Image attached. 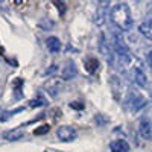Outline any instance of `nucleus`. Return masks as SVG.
Here are the masks:
<instances>
[{
    "mask_svg": "<svg viewBox=\"0 0 152 152\" xmlns=\"http://www.w3.org/2000/svg\"><path fill=\"white\" fill-rule=\"evenodd\" d=\"M110 18H111V23L120 31H131L134 26L129 6L125 2H119L111 8Z\"/></svg>",
    "mask_w": 152,
    "mask_h": 152,
    "instance_id": "1",
    "label": "nucleus"
},
{
    "mask_svg": "<svg viewBox=\"0 0 152 152\" xmlns=\"http://www.w3.org/2000/svg\"><path fill=\"white\" fill-rule=\"evenodd\" d=\"M111 46H113V52L120 58V61H123L125 64L131 61V52H129L128 46H126V43L123 41V38L120 37V34H117V32L113 34V43H111Z\"/></svg>",
    "mask_w": 152,
    "mask_h": 152,
    "instance_id": "2",
    "label": "nucleus"
},
{
    "mask_svg": "<svg viewBox=\"0 0 152 152\" xmlns=\"http://www.w3.org/2000/svg\"><path fill=\"white\" fill-rule=\"evenodd\" d=\"M125 107L132 113H137V111H140L142 108L146 107V99L140 91L131 90L128 93V96H126V99H125Z\"/></svg>",
    "mask_w": 152,
    "mask_h": 152,
    "instance_id": "3",
    "label": "nucleus"
},
{
    "mask_svg": "<svg viewBox=\"0 0 152 152\" xmlns=\"http://www.w3.org/2000/svg\"><path fill=\"white\" fill-rule=\"evenodd\" d=\"M97 46H99V52L104 55V58L107 59V62H108V64H113V62H114L113 46L107 41L105 34H100V35H99V43H97Z\"/></svg>",
    "mask_w": 152,
    "mask_h": 152,
    "instance_id": "4",
    "label": "nucleus"
},
{
    "mask_svg": "<svg viewBox=\"0 0 152 152\" xmlns=\"http://www.w3.org/2000/svg\"><path fill=\"white\" fill-rule=\"evenodd\" d=\"M56 137L59 138L61 142H73L76 138V129L72 128V126L62 125L56 129Z\"/></svg>",
    "mask_w": 152,
    "mask_h": 152,
    "instance_id": "5",
    "label": "nucleus"
},
{
    "mask_svg": "<svg viewBox=\"0 0 152 152\" xmlns=\"http://www.w3.org/2000/svg\"><path fill=\"white\" fill-rule=\"evenodd\" d=\"M138 134L145 140H152V122L148 117H142L140 123H138Z\"/></svg>",
    "mask_w": 152,
    "mask_h": 152,
    "instance_id": "6",
    "label": "nucleus"
},
{
    "mask_svg": "<svg viewBox=\"0 0 152 152\" xmlns=\"http://www.w3.org/2000/svg\"><path fill=\"white\" fill-rule=\"evenodd\" d=\"M76 75H78V69H76V64H75L73 61H67L66 67H62V70H61V78L64 79V81H70V79L75 78Z\"/></svg>",
    "mask_w": 152,
    "mask_h": 152,
    "instance_id": "7",
    "label": "nucleus"
},
{
    "mask_svg": "<svg viewBox=\"0 0 152 152\" xmlns=\"http://www.w3.org/2000/svg\"><path fill=\"white\" fill-rule=\"evenodd\" d=\"M132 76H134V82L140 88H145L148 85V76L140 67H134L132 69Z\"/></svg>",
    "mask_w": 152,
    "mask_h": 152,
    "instance_id": "8",
    "label": "nucleus"
},
{
    "mask_svg": "<svg viewBox=\"0 0 152 152\" xmlns=\"http://www.w3.org/2000/svg\"><path fill=\"white\" fill-rule=\"evenodd\" d=\"M108 2H100L97 5V9H96V23L97 24H102L105 21V17H107V11H108Z\"/></svg>",
    "mask_w": 152,
    "mask_h": 152,
    "instance_id": "9",
    "label": "nucleus"
},
{
    "mask_svg": "<svg viewBox=\"0 0 152 152\" xmlns=\"http://www.w3.org/2000/svg\"><path fill=\"white\" fill-rule=\"evenodd\" d=\"M110 149L113 152H129V145L126 140L119 138V140H113L110 143Z\"/></svg>",
    "mask_w": 152,
    "mask_h": 152,
    "instance_id": "10",
    "label": "nucleus"
},
{
    "mask_svg": "<svg viewBox=\"0 0 152 152\" xmlns=\"http://www.w3.org/2000/svg\"><path fill=\"white\" fill-rule=\"evenodd\" d=\"M138 32H140L145 38H148V40L152 41V18L138 24Z\"/></svg>",
    "mask_w": 152,
    "mask_h": 152,
    "instance_id": "11",
    "label": "nucleus"
},
{
    "mask_svg": "<svg viewBox=\"0 0 152 152\" xmlns=\"http://www.w3.org/2000/svg\"><path fill=\"white\" fill-rule=\"evenodd\" d=\"M24 135V131L23 129H11V131H6L3 132V138L8 142H17Z\"/></svg>",
    "mask_w": 152,
    "mask_h": 152,
    "instance_id": "12",
    "label": "nucleus"
},
{
    "mask_svg": "<svg viewBox=\"0 0 152 152\" xmlns=\"http://www.w3.org/2000/svg\"><path fill=\"white\" fill-rule=\"evenodd\" d=\"M46 44H47V49H49L52 53H58L59 50H61V41L58 40L56 37H49L47 41H46Z\"/></svg>",
    "mask_w": 152,
    "mask_h": 152,
    "instance_id": "13",
    "label": "nucleus"
},
{
    "mask_svg": "<svg viewBox=\"0 0 152 152\" xmlns=\"http://www.w3.org/2000/svg\"><path fill=\"white\" fill-rule=\"evenodd\" d=\"M46 88H47V93H50V96H56L58 91H59V88H61V82L59 79H49V82L46 84Z\"/></svg>",
    "mask_w": 152,
    "mask_h": 152,
    "instance_id": "14",
    "label": "nucleus"
},
{
    "mask_svg": "<svg viewBox=\"0 0 152 152\" xmlns=\"http://www.w3.org/2000/svg\"><path fill=\"white\" fill-rule=\"evenodd\" d=\"M85 69L90 72V73L96 72V70L99 69V61H97L96 58H88V59L85 61Z\"/></svg>",
    "mask_w": 152,
    "mask_h": 152,
    "instance_id": "15",
    "label": "nucleus"
},
{
    "mask_svg": "<svg viewBox=\"0 0 152 152\" xmlns=\"http://www.w3.org/2000/svg\"><path fill=\"white\" fill-rule=\"evenodd\" d=\"M49 129H50L49 125H43V126H40V128H37V129L34 131V134H35V135H44V134L49 132Z\"/></svg>",
    "mask_w": 152,
    "mask_h": 152,
    "instance_id": "16",
    "label": "nucleus"
},
{
    "mask_svg": "<svg viewBox=\"0 0 152 152\" xmlns=\"http://www.w3.org/2000/svg\"><path fill=\"white\" fill-rule=\"evenodd\" d=\"M46 104V100L44 99H32L31 102H29V107L35 108V107H43Z\"/></svg>",
    "mask_w": 152,
    "mask_h": 152,
    "instance_id": "17",
    "label": "nucleus"
},
{
    "mask_svg": "<svg viewBox=\"0 0 152 152\" xmlns=\"http://www.w3.org/2000/svg\"><path fill=\"white\" fill-rule=\"evenodd\" d=\"M21 85H23V79H15L14 82H12V87H14V88H15V91H17V97H20V96H21V94L18 93Z\"/></svg>",
    "mask_w": 152,
    "mask_h": 152,
    "instance_id": "18",
    "label": "nucleus"
},
{
    "mask_svg": "<svg viewBox=\"0 0 152 152\" xmlns=\"http://www.w3.org/2000/svg\"><path fill=\"white\" fill-rule=\"evenodd\" d=\"M146 64H148L149 69L152 70V50H149V52L146 53Z\"/></svg>",
    "mask_w": 152,
    "mask_h": 152,
    "instance_id": "19",
    "label": "nucleus"
},
{
    "mask_svg": "<svg viewBox=\"0 0 152 152\" xmlns=\"http://www.w3.org/2000/svg\"><path fill=\"white\" fill-rule=\"evenodd\" d=\"M56 6H58V11L61 12V14H64V11H66V3L64 2H53Z\"/></svg>",
    "mask_w": 152,
    "mask_h": 152,
    "instance_id": "20",
    "label": "nucleus"
},
{
    "mask_svg": "<svg viewBox=\"0 0 152 152\" xmlns=\"http://www.w3.org/2000/svg\"><path fill=\"white\" fill-rule=\"evenodd\" d=\"M70 108H73V110H82L84 108V104H81V102H72L70 104Z\"/></svg>",
    "mask_w": 152,
    "mask_h": 152,
    "instance_id": "21",
    "label": "nucleus"
},
{
    "mask_svg": "<svg viewBox=\"0 0 152 152\" xmlns=\"http://www.w3.org/2000/svg\"><path fill=\"white\" fill-rule=\"evenodd\" d=\"M55 70H56V66H55V64H52V66H50V69H49L46 73H47V75H50V73H53Z\"/></svg>",
    "mask_w": 152,
    "mask_h": 152,
    "instance_id": "22",
    "label": "nucleus"
},
{
    "mask_svg": "<svg viewBox=\"0 0 152 152\" xmlns=\"http://www.w3.org/2000/svg\"><path fill=\"white\" fill-rule=\"evenodd\" d=\"M2 52H3V49H2V47H0V53H2Z\"/></svg>",
    "mask_w": 152,
    "mask_h": 152,
    "instance_id": "23",
    "label": "nucleus"
},
{
    "mask_svg": "<svg viewBox=\"0 0 152 152\" xmlns=\"http://www.w3.org/2000/svg\"><path fill=\"white\" fill-rule=\"evenodd\" d=\"M151 97H152V90H151Z\"/></svg>",
    "mask_w": 152,
    "mask_h": 152,
    "instance_id": "24",
    "label": "nucleus"
}]
</instances>
